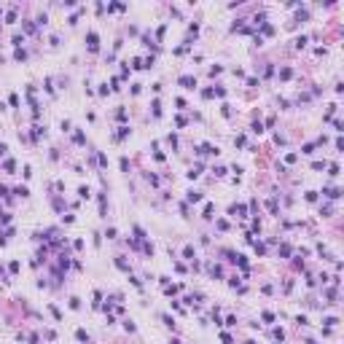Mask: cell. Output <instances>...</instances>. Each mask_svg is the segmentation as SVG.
I'll return each instance as SVG.
<instances>
[{"label": "cell", "mask_w": 344, "mask_h": 344, "mask_svg": "<svg viewBox=\"0 0 344 344\" xmlns=\"http://www.w3.org/2000/svg\"><path fill=\"white\" fill-rule=\"evenodd\" d=\"M180 83H183L186 89H194V86H196V78H191V75H180Z\"/></svg>", "instance_id": "1"}, {"label": "cell", "mask_w": 344, "mask_h": 344, "mask_svg": "<svg viewBox=\"0 0 344 344\" xmlns=\"http://www.w3.org/2000/svg\"><path fill=\"white\" fill-rule=\"evenodd\" d=\"M89 48L97 51V32H89Z\"/></svg>", "instance_id": "2"}, {"label": "cell", "mask_w": 344, "mask_h": 344, "mask_svg": "<svg viewBox=\"0 0 344 344\" xmlns=\"http://www.w3.org/2000/svg\"><path fill=\"white\" fill-rule=\"evenodd\" d=\"M325 196H331V199H339V196H342V191H339V188H325Z\"/></svg>", "instance_id": "3"}, {"label": "cell", "mask_w": 344, "mask_h": 344, "mask_svg": "<svg viewBox=\"0 0 344 344\" xmlns=\"http://www.w3.org/2000/svg\"><path fill=\"white\" fill-rule=\"evenodd\" d=\"M188 202H202V194L199 191H188Z\"/></svg>", "instance_id": "4"}, {"label": "cell", "mask_w": 344, "mask_h": 344, "mask_svg": "<svg viewBox=\"0 0 344 344\" xmlns=\"http://www.w3.org/2000/svg\"><path fill=\"white\" fill-rule=\"evenodd\" d=\"M290 75H293V70H290V67H285V70H282V73H280V78H282V81H288Z\"/></svg>", "instance_id": "5"}, {"label": "cell", "mask_w": 344, "mask_h": 344, "mask_svg": "<svg viewBox=\"0 0 344 344\" xmlns=\"http://www.w3.org/2000/svg\"><path fill=\"white\" fill-rule=\"evenodd\" d=\"M75 336L81 339V342H89V333H86V331H78V333H75Z\"/></svg>", "instance_id": "6"}, {"label": "cell", "mask_w": 344, "mask_h": 344, "mask_svg": "<svg viewBox=\"0 0 344 344\" xmlns=\"http://www.w3.org/2000/svg\"><path fill=\"white\" fill-rule=\"evenodd\" d=\"M6 151H8V148H6V142H0V156L6 153Z\"/></svg>", "instance_id": "7"}]
</instances>
